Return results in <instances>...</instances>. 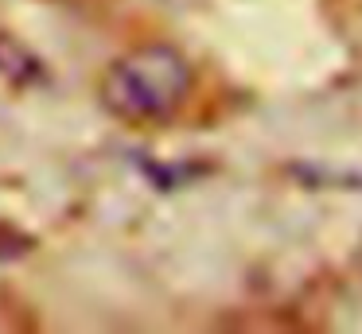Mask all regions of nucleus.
<instances>
[{
    "label": "nucleus",
    "instance_id": "obj_1",
    "mask_svg": "<svg viewBox=\"0 0 362 334\" xmlns=\"http://www.w3.org/2000/svg\"><path fill=\"white\" fill-rule=\"evenodd\" d=\"M191 62L175 47L152 43L121 54L102 74L98 97L117 121L129 124H156L168 121L191 93Z\"/></svg>",
    "mask_w": 362,
    "mask_h": 334
}]
</instances>
